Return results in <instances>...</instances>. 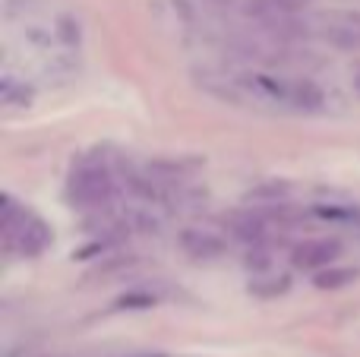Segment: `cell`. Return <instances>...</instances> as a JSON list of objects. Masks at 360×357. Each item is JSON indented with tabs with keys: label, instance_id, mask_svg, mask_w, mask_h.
Returning <instances> with one entry per match:
<instances>
[{
	"label": "cell",
	"instance_id": "cell-1",
	"mask_svg": "<svg viewBox=\"0 0 360 357\" xmlns=\"http://www.w3.org/2000/svg\"><path fill=\"white\" fill-rule=\"evenodd\" d=\"M237 92L243 98L266 101L281 111H297V114H313L326 108V92L307 76H288V73H272V70H247L234 79Z\"/></svg>",
	"mask_w": 360,
	"mask_h": 357
},
{
	"label": "cell",
	"instance_id": "cell-2",
	"mask_svg": "<svg viewBox=\"0 0 360 357\" xmlns=\"http://www.w3.org/2000/svg\"><path fill=\"white\" fill-rule=\"evenodd\" d=\"M4 206H0V234H4V247L16 257H41L51 244V228L38 219L32 209L16 202L10 193H4Z\"/></svg>",
	"mask_w": 360,
	"mask_h": 357
},
{
	"label": "cell",
	"instance_id": "cell-3",
	"mask_svg": "<svg viewBox=\"0 0 360 357\" xmlns=\"http://www.w3.org/2000/svg\"><path fill=\"white\" fill-rule=\"evenodd\" d=\"M117 196V177L105 162H79L67 181V202L73 209H105Z\"/></svg>",
	"mask_w": 360,
	"mask_h": 357
},
{
	"label": "cell",
	"instance_id": "cell-4",
	"mask_svg": "<svg viewBox=\"0 0 360 357\" xmlns=\"http://www.w3.org/2000/svg\"><path fill=\"white\" fill-rule=\"evenodd\" d=\"M313 32L342 51H360V13L354 10H326L313 16Z\"/></svg>",
	"mask_w": 360,
	"mask_h": 357
},
{
	"label": "cell",
	"instance_id": "cell-5",
	"mask_svg": "<svg viewBox=\"0 0 360 357\" xmlns=\"http://www.w3.org/2000/svg\"><path fill=\"white\" fill-rule=\"evenodd\" d=\"M338 257H342V244L335 238H316V240H304V244L294 247L291 263H294V269H304L316 275V272L335 266Z\"/></svg>",
	"mask_w": 360,
	"mask_h": 357
},
{
	"label": "cell",
	"instance_id": "cell-6",
	"mask_svg": "<svg viewBox=\"0 0 360 357\" xmlns=\"http://www.w3.org/2000/svg\"><path fill=\"white\" fill-rule=\"evenodd\" d=\"M177 247L186 253L190 259H221L228 253V240L221 238L218 231H209V228H180L177 234Z\"/></svg>",
	"mask_w": 360,
	"mask_h": 357
},
{
	"label": "cell",
	"instance_id": "cell-7",
	"mask_svg": "<svg viewBox=\"0 0 360 357\" xmlns=\"http://www.w3.org/2000/svg\"><path fill=\"white\" fill-rule=\"evenodd\" d=\"M202 168V162L199 158H158V162H149V174L152 177H158L162 183H184V181H190L196 171Z\"/></svg>",
	"mask_w": 360,
	"mask_h": 357
},
{
	"label": "cell",
	"instance_id": "cell-8",
	"mask_svg": "<svg viewBox=\"0 0 360 357\" xmlns=\"http://www.w3.org/2000/svg\"><path fill=\"white\" fill-rule=\"evenodd\" d=\"M313 219L329 221V225H354L360 228V206H338V202H319L310 206Z\"/></svg>",
	"mask_w": 360,
	"mask_h": 357
},
{
	"label": "cell",
	"instance_id": "cell-9",
	"mask_svg": "<svg viewBox=\"0 0 360 357\" xmlns=\"http://www.w3.org/2000/svg\"><path fill=\"white\" fill-rule=\"evenodd\" d=\"M357 278H360V272L351 269V266H329V269H323V272L313 275V285L323 288V291H329V288H345V285L357 282Z\"/></svg>",
	"mask_w": 360,
	"mask_h": 357
},
{
	"label": "cell",
	"instance_id": "cell-10",
	"mask_svg": "<svg viewBox=\"0 0 360 357\" xmlns=\"http://www.w3.org/2000/svg\"><path fill=\"white\" fill-rule=\"evenodd\" d=\"M285 196H291V183L288 181H266L247 193V202H266V206H278Z\"/></svg>",
	"mask_w": 360,
	"mask_h": 357
},
{
	"label": "cell",
	"instance_id": "cell-11",
	"mask_svg": "<svg viewBox=\"0 0 360 357\" xmlns=\"http://www.w3.org/2000/svg\"><path fill=\"white\" fill-rule=\"evenodd\" d=\"M0 98H4V105H29L32 89L16 86V79H4V86H0Z\"/></svg>",
	"mask_w": 360,
	"mask_h": 357
},
{
	"label": "cell",
	"instance_id": "cell-12",
	"mask_svg": "<svg viewBox=\"0 0 360 357\" xmlns=\"http://www.w3.org/2000/svg\"><path fill=\"white\" fill-rule=\"evenodd\" d=\"M351 86H354V92H357V98H360V63L351 67Z\"/></svg>",
	"mask_w": 360,
	"mask_h": 357
},
{
	"label": "cell",
	"instance_id": "cell-13",
	"mask_svg": "<svg viewBox=\"0 0 360 357\" xmlns=\"http://www.w3.org/2000/svg\"><path fill=\"white\" fill-rule=\"evenodd\" d=\"M139 357H165V354H139Z\"/></svg>",
	"mask_w": 360,
	"mask_h": 357
},
{
	"label": "cell",
	"instance_id": "cell-14",
	"mask_svg": "<svg viewBox=\"0 0 360 357\" xmlns=\"http://www.w3.org/2000/svg\"><path fill=\"white\" fill-rule=\"evenodd\" d=\"M212 4H228V0H212Z\"/></svg>",
	"mask_w": 360,
	"mask_h": 357
}]
</instances>
